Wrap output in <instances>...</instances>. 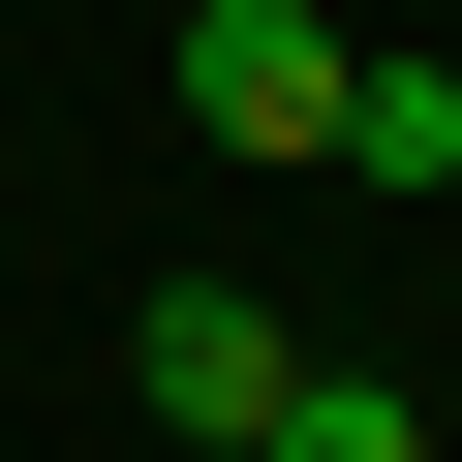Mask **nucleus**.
<instances>
[{
	"instance_id": "f257e3e1",
	"label": "nucleus",
	"mask_w": 462,
	"mask_h": 462,
	"mask_svg": "<svg viewBox=\"0 0 462 462\" xmlns=\"http://www.w3.org/2000/svg\"><path fill=\"white\" fill-rule=\"evenodd\" d=\"M124 401H154V431H216V462H278V401H309V339H278L247 278H154V309H124Z\"/></svg>"
},
{
	"instance_id": "f03ea898",
	"label": "nucleus",
	"mask_w": 462,
	"mask_h": 462,
	"mask_svg": "<svg viewBox=\"0 0 462 462\" xmlns=\"http://www.w3.org/2000/svg\"><path fill=\"white\" fill-rule=\"evenodd\" d=\"M339 62H370L339 0H185V124L216 154H339Z\"/></svg>"
},
{
	"instance_id": "7ed1b4c3",
	"label": "nucleus",
	"mask_w": 462,
	"mask_h": 462,
	"mask_svg": "<svg viewBox=\"0 0 462 462\" xmlns=\"http://www.w3.org/2000/svg\"><path fill=\"white\" fill-rule=\"evenodd\" d=\"M339 185H462V62H339Z\"/></svg>"
},
{
	"instance_id": "20e7f679",
	"label": "nucleus",
	"mask_w": 462,
	"mask_h": 462,
	"mask_svg": "<svg viewBox=\"0 0 462 462\" xmlns=\"http://www.w3.org/2000/svg\"><path fill=\"white\" fill-rule=\"evenodd\" d=\"M278 462H431V431H401L370 370H309V401H278Z\"/></svg>"
}]
</instances>
